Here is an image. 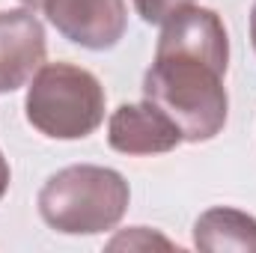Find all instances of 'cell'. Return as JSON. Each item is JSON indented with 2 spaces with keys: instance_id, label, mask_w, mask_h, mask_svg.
<instances>
[{
  "instance_id": "6da1fadb",
  "label": "cell",
  "mask_w": 256,
  "mask_h": 253,
  "mask_svg": "<svg viewBox=\"0 0 256 253\" xmlns=\"http://www.w3.org/2000/svg\"><path fill=\"white\" fill-rule=\"evenodd\" d=\"M161 27L155 60L143 74V98L179 126L185 143L214 140L230 116V96L224 86L230 36L224 18L194 3Z\"/></svg>"
},
{
  "instance_id": "7a4b0ae2",
  "label": "cell",
  "mask_w": 256,
  "mask_h": 253,
  "mask_svg": "<svg viewBox=\"0 0 256 253\" xmlns=\"http://www.w3.org/2000/svg\"><path fill=\"white\" fill-rule=\"evenodd\" d=\"M131 188L126 176L98 164H72L48 176L36 206L42 220L63 236L110 232L128 212Z\"/></svg>"
},
{
  "instance_id": "3957f363",
  "label": "cell",
  "mask_w": 256,
  "mask_h": 253,
  "mask_svg": "<svg viewBox=\"0 0 256 253\" xmlns=\"http://www.w3.org/2000/svg\"><path fill=\"white\" fill-rule=\"evenodd\" d=\"M102 80L74 63H45L27 86V122L51 140H84L104 122Z\"/></svg>"
},
{
  "instance_id": "277c9868",
  "label": "cell",
  "mask_w": 256,
  "mask_h": 253,
  "mask_svg": "<svg viewBox=\"0 0 256 253\" xmlns=\"http://www.w3.org/2000/svg\"><path fill=\"white\" fill-rule=\"evenodd\" d=\"M39 9L72 45L110 51L128 30L126 0H42Z\"/></svg>"
},
{
  "instance_id": "5b68a950",
  "label": "cell",
  "mask_w": 256,
  "mask_h": 253,
  "mask_svg": "<svg viewBox=\"0 0 256 253\" xmlns=\"http://www.w3.org/2000/svg\"><path fill=\"white\" fill-rule=\"evenodd\" d=\"M45 27L30 6L0 9V92H15L45 66Z\"/></svg>"
},
{
  "instance_id": "8992f818",
  "label": "cell",
  "mask_w": 256,
  "mask_h": 253,
  "mask_svg": "<svg viewBox=\"0 0 256 253\" xmlns=\"http://www.w3.org/2000/svg\"><path fill=\"white\" fill-rule=\"evenodd\" d=\"M108 143L122 155H164L185 143L179 126L152 102H126L108 120Z\"/></svg>"
},
{
  "instance_id": "52a82bcc",
  "label": "cell",
  "mask_w": 256,
  "mask_h": 253,
  "mask_svg": "<svg viewBox=\"0 0 256 253\" xmlns=\"http://www.w3.org/2000/svg\"><path fill=\"white\" fill-rule=\"evenodd\" d=\"M194 244L208 253H220V250L256 253V218L242 212V208L214 206V208H208L196 218Z\"/></svg>"
},
{
  "instance_id": "ba28073f",
  "label": "cell",
  "mask_w": 256,
  "mask_h": 253,
  "mask_svg": "<svg viewBox=\"0 0 256 253\" xmlns=\"http://www.w3.org/2000/svg\"><path fill=\"white\" fill-rule=\"evenodd\" d=\"M196 0H134V9L137 15L146 21V24H164L170 21L179 9L194 6Z\"/></svg>"
},
{
  "instance_id": "9c48e42d",
  "label": "cell",
  "mask_w": 256,
  "mask_h": 253,
  "mask_svg": "<svg viewBox=\"0 0 256 253\" xmlns=\"http://www.w3.org/2000/svg\"><path fill=\"white\" fill-rule=\"evenodd\" d=\"M152 244H158V248H173V242H167L164 236L152 232L149 226H131L128 232L116 236L108 248H110V250H116V248H128V250H134V248H152Z\"/></svg>"
},
{
  "instance_id": "30bf717a",
  "label": "cell",
  "mask_w": 256,
  "mask_h": 253,
  "mask_svg": "<svg viewBox=\"0 0 256 253\" xmlns=\"http://www.w3.org/2000/svg\"><path fill=\"white\" fill-rule=\"evenodd\" d=\"M9 176H12V173H9V161H6L3 152H0V200H3V194L9 190Z\"/></svg>"
},
{
  "instance_id": "8fae6325",
  "label": "cell",
  "mask_w": 256,
  "mask_h": 253,
  "mask_svg": "<svg viewBox=\"0 0 256 253\" xmlns=\"http://www.w3.org/2000/svg\"><path fill=\"white\" fill-rule=\"evenodd\" d=\"M250 42H254V51H256V0H254V9H250Z\"/></svg>"
},
{
  "instance_id": "7c38bea8",
  "label": "cell",
  "mask_w": 256,
  "mask_h": 253,
  "mask_svg": "<svg viewBox=\"0 0 256 253\" xmlns=\"http://www.w3.org/2000/svg\"><path fill=\"white\" fill-rule=\"evenodd\" d=\"M21 3H24V6H30V9H39V3H42V0H21Z\"/></svg>"
}]
</instances>
